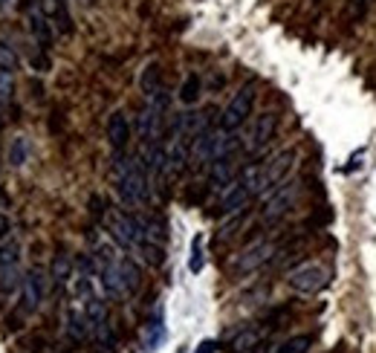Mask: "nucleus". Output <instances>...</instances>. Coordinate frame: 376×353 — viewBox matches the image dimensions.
I'll return each mask as SVG.
<instances>
[{
  "mask_svg": "<svg viewBox=\"0 0 376 353\" xmlns=\"http://www.w3.org/2000/svg\"><path fill=\"white\" fill-rule=\"evenodd\" d=\"M113 180L124 206L139 209L151 200V174L142 156L134 154H113Z\"/></svg>",
  "mask_w": 376,
  "mask_h": 353,
  "instance_id": "f257e3e1",
  "label": "nucleus"
},
{
  "mask_svg": "<svg viewBox=\"0 0 376 353\" xmlns=\"http://www.w3.org/2000/svg\"><path fill=\"white\" fill-rule=\"evenodd\" d=\"M107 232L113 235V241H116L122 249L142 252L151 264H160V261H163V249L148 241V232H145L142 217L116 209V212L107 214Z\"/></svg>",
  "mask_w": 376,
  "mask_h": 353,
  "instance_id": "f03ea898",
  "label": "nucleus"
},
{
  "mask_svg": "<svg viewBox=\"0 0 376 353\" xmlns=\"http://www.w3.org/2000/svg\"><path fill=\"white\" fill-rule=\"evenodd\" d=\"M295 159H298V151L295 148H287V151H281L275 154L272 159H266V163H255V166H249L243 168L240 180L252 188V195H269V191H275L281 183H284L295 166Z\"/></svg>",
  "mask_w": 376,
  "mask_h": 353,
  "instance_id": "7ed1b4c3",
  "label": "nucleus"
},
{
  "mask_svg": "<svg viewBox=\"0 0 376 353\" xmlns=\"http://www.w3.org/2000/svg\"><path fill=\"white\" fill-rule=\"evenodd\" d=\"M168 105H171V96L168 90H156L153 96H148V105L142 108L139 119H136V134L145 145L163 139V125H165V113H168Z\"/></svg>",
  "mask_w": 376,
  "mask_h": 353,
  "instance_id": "20e7f679",
  "label": "nucleus"
},
{
  "mask_svg": "<svg viewBox=\"0 0 376 353\" xmlns=\"http://www.w3.org/2000/svg\"><path fill=\"white\" fill-rule=\"evenodd\" d=\"M298 197H301V183L298 180H284L275 191L266 195V203L261 209V220L264 223H278L281 217H287L295 209Z\"/></svg>",
  "mask_w": 376,
  "mask_h": 353,
  "instance_id": "39448f33",
  "label": "nucleus"
},
{
  "mask_svg": "<svg viewBox=\"0 0 376 353\" xmlns=\"http://www.w3.org/2000/svg\"><path fill=\"white\" fill-rule=\"evenodd\" d=\"M252 108H255V87L252 84H243L232 99H229V105L223 108V113H221V127L223 131H237V127L252 116Z\"/></svg>",
  "mask_w": 376,
  "mask_h": 353,
  "instance_id": "423d86ee",
  "label": "nucleus"
},
{
  "mask_svg": "<svg viewBox=\"0 0 376 353\" xmlns=\"http://www.w3.org/2000/svg\"><path fill=\"white\" fill-rule=\"evenodd\" d=\"M287 284H290V290H295L301 296H316L327 287V270L322 264H304L290 272Z\"/></svg>",
  "mask_w": 376,
  "mask_h": 353,
  "instance_id": "0eeeda50",
  "label": "nucleus"
},
{
  "mask_svg": "<svg viewBox=\"0 0 376 353\" xmlns=\"http://www.w3.org/2000/svg\"><path fill=\"white\" fill-rule=\"evenodd\" d=\"M275 131H278V116L275 113H258L255 119H252V127H249V134H246V151L249 154H261L269 142H272V137H275Z\"/></svg>",
  "mask_w": 376,
  "mask_h": 353,
  "instance_id": "6e6552de",
  "label": "nucleus"
},
{
  "mask_svg": "<svg viewBox=\"0 0 376 353\" xmlns=\"http://www.w3.org/2000/svg\"><path fill=\"white\" fill-rule=\"evenodd\" d=\"M275 255V243H269V241H261V243H252L249 249H243L237 258H235V264H232V272L240 278V275H249V272H255V270H261L269 258Z\"/></svg>",
  "mask_w": 376,
  "mask_h": 353,
  "instance_id": "1a4fd4ad",
  "label": "nucleus"
},
{
  "mask_svg": "<svg viewBox=\"0 0 376 353\" xmlns=\"http://www.w3.org/2000/svg\"><path fill=\"white\" fill-rule=\"evenodd\" d=\"M41 299H44V275L41 270H29L23 275V287H20V310L29 316L41 307Z\"/></svg>",
  "mask_w": 376,
  "mask_h": 353,
  "instance_id": "9d476101",
  "label": "nucleus"
},
{
  "mask_svg": "<svg viewBox=\"0 0 376 353\" xmlns=\"http://www.w3.org/2000/svg\"><path fill=\"white\" fill-rule=\"evenodd\" d=\"M252 197H255L252 188H249V185L237 177L232 185L223 188V195H221V212H223V214H240V212L249 206V200H252Z\"/></svg>",
  "mask_w": 376,
  "mask_h": 353,
  "instance_id": "9b49d317",
  "label": "nucleus"
},
{
  "mask_svg": "<svg viewBox=\"0 0 376 353\" xmlns=\"http://www.w3.org/2000/svg\"><path fill=\"white\" fill-rule=\"evenodd\" d=\"M26 21H29V32H33V38L38 41V50H49V44H52V21L41 9V0H35V4L26 9Z\"/></svg>",
  "mask_w": 376,
  "mask_h": 353,
  "instance_id": "f8f14e48",
  "label": "nucleus"
},
{
  "mask_svg": "<svg viewBox=\"0 0 376 353\" xmlns=\"http://www.w3.org/2000/svg\"><path fill=\"white\" fill-rule=\"evenodd\" d=\"M240 174V163H237V154H229L223 159H217V163H211V171H208V185L211 188H226L237 180Z\"/></svg>",
  "mask_w": 376,
  "mask_h": 353,
  "instance_id": "ddd939ff",
  "label": "nucleus"
},
{
  "mask_svg": "<svg viewBox=\"0 0 376 353\" xmlns=\"http://www.w3.org/2000/svg\"><path fill=\"white\" fill-rule=\"evenodd\" d=\"M107 142H110L113 154H124V148L131 142V122L122 110L110 113V119H107Z\"/></svg>",
  "mask_w": 376,
  "mask_h": 353,
  "instance_id": "4468645a",
  "label": "nucleus"
},
{
  "mask_svg": "<svg viewBox=\"0 0 376 353\" xmlns=\"http://www.w3.org/2000/svg\"><path fill=\"white\" fill-rule=\"evenodd\" d=\"M165 342V325H163V307H156V316L145 325L142 330V350H160V345Z\"/></svg>",
  "mask_w": 376,
  "mask_h": 353,
  "instance_id": "2eb2a0df",
  "label": "nucleus"
},
{
  "mask_svg": "<svg viewBox=\"0 0 376 353\" xmlns=\"http://www.w3.org/2000/svg\"><path fill=\"white\" fill-rule=\"evenodd\" d=\"M119 278H122V287H124V293L128 296H134L139 287H142V270H139V264L134 261V258H119Z\"/></svg>",
  "mask_w": 376,
  "mask_h": 353,
  "instance_id": "dca6fc26",
  "label": "nucleus"
},
{
  "mask_svg": "<svg viewBox=\"0 0 376 353\" xmlns=\"http://www.w3.org/2000/svg\"><path fill=\"white\" fill-rule=\"evenodd\" d=\"M23 287V278H20V270H18V261H12V264H4L0 267V296L4 299H9V296H15L18 290Z\"/></svg>",
  "mask_w": 376,
  "mask_h": 353,
  "instance_id": "f3484780",
  "label": "nucleus"
},
{
  "mask_svg": "<svg viewBox=\"0 0 376 353\" xmlns=\"http://www.w3.org/2000/svg\"><path fill=\"white\" fill-rule=\"evenodd\" d=\"M67 333H70L73 342L90 339V322H87L84 307H73V310L67 313Z\"/></svg>",
  "mask_w": 376,
  "mask_h": 353,
  "instance_id": "a211bd4d",
  "label": "nucleus"
},
{
  "mask_svg": "<svg viewBox=\"0 0 376 353\" xmlns=\"http://www.w3.org/2000/svg\"><path fill=\"white\" fill-rule=\"evenodd\" d=\"M310 347H312V336L310 333H298V336H293L287 342H281L275 347V353H310Z\"/></svg>",
  "mask_w": 376,
  "mask_h": 353,
  "instance_id": "6ab92c4d",
  "label": "nucleus"
},
{
  "mask_svg": "<svg viewBox=\"0 0 376 353\" xmlns=\"http://www.w3.org/2000/svg\"><path fill=\"white\" fill-rule=\"evenodd\" d=\"M180 102H182L185 108H192V105L200 102V79H197V76H188V79L182 81V87H180Z\"/></svg>",
  "mask_w": 376,
  "mask_h": 353,
  "instance_id": "aec40b11",
  "label": "nucleus"
},
{
  "mask_svg": "<svg viewBox=\"0 0 376 353\" xmlns=\"http://www.w3.org/2000/svg\"><path fill=\"white\" fill-rule=\"evenodd\" d=\"M156 90H163V76H160V67H156V64H148L145 73H142V93L153 96Z\"/></svg>",
  "mask_w": 376,
  "mask_h": 353,
  "instance_id": "412c9836",
  "label": "nucleus"
},
{
  "mask_svg": "<svg viewBox=\"0 0 376 353\" xmlns=\"http://www.w3.org/2000/svg\"><path fill=\"white\" fill-rule=\"evenodd\" d=\"M26 159H29V142H26V137H15L12 145H9V163L15 168H20Z\"/></svg>",
  "mask_w": 376,
  "mask_h": 353,
  "instance_id": "4be33fe9",
  "label": "nucleus"
},
{
  "mask_svg": "<svg viewBox=\"0 0 376 353\" xmlns=\"http://www.w3.org/2000/svg\"><path fill=\"white\" fill-rule=\"evenodd\" d=\"M206 267V255H203V235H194L192 241V258H188V270H192L194 275Z\"/></svg>",
  "mask_w": 376,
  "mask_h": 353,
  "instance_id": "5701e85b",
  "label": "nucleus"
},
{
  "mask_svg": "<svg viewBox=\"0 0 376 353\" xmlns=\"http://www.w3.org/2000/svg\"><path fill=\"white\" fill-rule=\"evenodd\" d=\"M12 90H15V84H12V73L0 70V113H4L6 105L12 102Z\"/></svg>",
  "mask_w": 376,
  "mask_h": 353,
  "instance_id": "b1692460",
  "label": "nucleus"
},
{
  "mask_svg": "<svg viewBox=\"0 0 376 353\" xmlns=\"http://www.w3.org/2000/svg\"><path fill=\"white\" fill-rule=\"evenodd\" d=\"M70 270H73V264H70L67 255H58V258L52 261V278H55L58 284L70 281Z\"/></svg>",
  "mask_w": 376,
  "mask_h": 353,
  "instance_id": "393cba45",
  "label": "nucleus"
},
{
  "mask_svg": "<svg viewBox=\"0 0 376 353\" xmlns=\"http://www.w3.org/2000/svg\"><path fill=\"white\" fill-rule=\"evenodd\" d=\"M0 70H6V73H15L18 70V55L9 44L0 41Z\"/></svg>",
  "mask_w": 376,
  "mask_h": 353,
  "instance_id": "a878e982",
  "label": "nucleus"
},
{
  "mask_svg": "<svg viewBox=\"0 0 376 353\" xmlns=\"http://www.w3.org/2000/svg\"><path fill=\"white\" fill-rule=\"evenodd\" d=\"M258 339H261V333H240V336L235 339V350H249Z\"/></svg>",
  "mask_w": 376,
  "mask_h": 353,
  "instance_id": "bb28decb",
  "label": "nucleus"
},
{
  "mask_svg": "<svg viewBox=\"0 0 376 353\" xmlns=\"http://www.w3.org/2000/svg\"><path fill=\"white\" fill-rule=\"evenodd\" d=\"M6 241H12V220L0 212V246H4Z\"/></svg>",
  "mask_w": 376,
  "mask_h": 353,
  "instance_id": "cd10ccee",
  "label": "nucleus"
},
{
  "mask_svg": "<svg viewBox=\"0 0 376 353\" xmlns=\"http://www.w3.org/2000/svg\"><path fill=\"white\" fill-rule=\"evenodd\" d=\"M217 347H221V345H217L214 339H203V342L197 345V350H194V353H217Z\"/></svg>",
  "mask_w": 376,
  "mask_h": 353,
  "instance_id": "c85d7f7f",
  "label": "nucleus"
},
{
  "mask_svg": "<svg viewBox=\"0 0 376 353\" xmlns=\"http://www.w3.org/2000/svg\"><path fill=\"white\" fill-rule=\"evenodd\" d=\"M370 4V0H351V6H359V9H365Z\"/></svg>",
  "mask_w": 376,
  "mask_h": 353,
  "instance_id": "c756f323",
  "label": "nucleus"
},
{
  "mask_svg": "<svg viewBox=\"0 0 376 353\" xmlns=\"http://www.w3.org/2000/svg\"><path fill=\"white\" fill-rule=\"evenodd\" d=\"M177 353H182V350H177Z\"/></svg>",
  "mask_w": 376,
  "mask_h": 353,
  "instance_id": "7c9ffc66",
  "label": "nucleus"
}]
</instances>
